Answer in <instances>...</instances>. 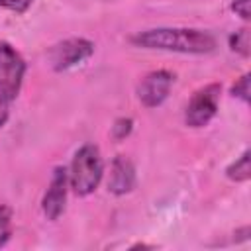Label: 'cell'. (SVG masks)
<instances>
[{"mask_svg": "<svg viewBox=\"0 0 251 251\" xmlns=\"http://www.w3.org/2000/svg\"><path fill=\"white\" fill-rule=\"evenodd\" d=\"M131 41L147 49H165L178 53H210L216 47V39L208 31L188 29V27L147 29L133 35Z\"/></svg>", "mask_w": 251, "mask_h": 251, "instance_id": "obj_1", "label": "cell"}, {"mask_svg": "<svg viewBox=\"0 0 251 251\" xmlns=\"http://www.w3.org/2000/svg\"><path fill=\"white\" fill-rule=\"evenodd\" d=\"M104 167L96 145H84L75 153L71 165V186L78 196H86L96 190L102 178Z\"/></svg>", "mask_w": 251, "mask_h": 251, "instance_id": "obj_2", "label": "cell"}, {"mask_svg": "<svg viewBox=\"0 0 251 251\" xmlns=\"http://www.w3.org/2000/svg\"><path fill=\"white\" fill-rule=\"evenodd\" d=\"M25 73V63L20 53L8 43H0V98L14 100L20 92Z\"/></svg>", "mask_w": 251, "mask_h": 251, "instance_id": "obj_3", "label": "cell"}, {"mask_svg": "<svg viewBox=\"0 0 251 251\" xmlns=\"http://www.w3.org/2000/svg\"><path fill=\"white\" fill-rule=\"evenodd\" d=\"M218 98H220V84H208L200 88L186 106V116H184L186 124L192 127L206 126L216 116Z\"/></svg>", "mask_w": 251, "mask_h": 251, "instance_id": "obj_4", "label": "cell"}, {"mask_svg": "<svg viewBox=\"0 0 251 251\" xmlns=\"http://www.w3.org/2000/svg\"><path fill=\"white\" fill-rule=\"evenodd\" d=\"M92 49L94 45L86 39H67L59 45H55L49 53L51 57V63L57 71H63V69H69V67H75L78 63H82L86 57L92 55Z\"/></svg>", "mask_w": 251, "mask_h": 251, "instance_id": "obj_5", "label": "cell"}, {"mask_svg": "<svg viewBox=\"0 0 251 251\" xmlns=\"http://www.w3.org/2000/svg\"><path fill=\"white\" fill-rule=\"evenodd\" d=\"M171 84H173V75L171 73H167V71H153V73H149L141 80V84L137 88L139 100L145 106H149V108L159 106L167 98Z\"/></svg>", "mask_w": 251, "mask_h": 251, "instance_id": "obj_6", "label": "cell"}, {"mask_svg": "<svg viewBox=\"0 0 251 251\" xmlns=\"http://www.w3.org/2000/svg\"><path fill=\"white\" fill-rule=\"evenodd\" d=\"M67 180L69 175L63 167H57L51 178V184L43 196V214L49 220H57L61 212L65 210V198H67Z\"/></svg>", "mask_w": 251, "mask_h": 251, "instance_id": "obj_7", "label": "cell"}, {"mask_svg": "<svg viewBox=\"0 0 251 251\" xmlns=\"http://www.w3.org/2000/svg\"><path fill=\"white\" fill-rule=\"evenodd\" d=\"M133 167L126 157H118L112 165V175H110V190L116 194H124L127 190H131L133 186Z\"/></svg>", "mask_w": 251, "mask_h": 251, "instance_id": "obj_8", "label": "cell"}, {"mask_svg": "<svg viewBox=\"0 0 251 251\" xmlns=\"http://www.w3.org/2000/svg\"><path fill=\"white\" fill-rule=\"evenodd\" d=\"M249 175H251V171H249V151H245L239 157V161H235L227 169V176L233 178V180H247Z\"/></svg>", "mask_w": 251, "mask_h": 251, "instance_id": "obj_9", "label": "cell"}, {"mask_svg": "<svg viewBox=\"0 0 251 251\" xmlns=\"http://www.w3.org/2000/svg\"><path fill=\"white\" fill-rule=\"evenodd\" d=\"M12 233V212L6 206H0V247L8 241Z\"/></svg>", "mask_w": 251, "mask_h": 251, "instance_id": "obj_10", "label": "cell"}, {"mask_svg": "<svg viewBox=\"0 0 251 251\" xmlns=\"http://www.w3.org/2000/svg\"><path fill=\"white\" fill-rule=\"evenodd\" d=\"M231 47L235 51H239L241 55H249V31L247 29H239L231 37Z\"/></svg>", "mask_w": 251, "mask_h": 251, "instance_id": "obj_11", "label": "cell"}, {"mask_svg": "<svg viewBox=\"0 0 251 251\" xmlns=\"http://www.w3.org/2000/svg\"><path fill=\"white\" fill-rule=\"evenodd\" d=\"M31 2H33V0H0V6L8 8V10H12V12L22 14V12H25V10L31 6Z\"/></svg>", "mask_w": 251, "mask_h": 251, "instance_id": "obj_12", "label": "cell"}, {"mask_svg": "<svg viewBox=\"0 0 251 251\" xmlns=\"http://www.w3.org/2000/svg\"><path fill=\"white\" fill-rule=\"evenodd\" d=\"M233 94L235 96H239L241 100H249V75H245V76H241L239 78V82L233 86Z\"/></svg>", "mask_w": 251, "mask_h": 251, "instance_id": "obj_13", "label": "cell"}, {"mask_svg": "<svg viewBox=\"0 0 251 251\" xmlns=\"http://www.w3.org/2000/svg\"><path fill=\"white\" fill-rule=\"evenodd\" d=\"M129 129H131V120H118L116 126H114V135L118 139H122L129 133Z\"/></svg>", "mask_w": 251, "mask_h": 251, "instance_id": "obj_14", "label": "cell"}, {"mask_svg": "<svg viewBox=\"0 0 251 251\" xmlns=\"http://www.w3.org/2000/svg\"><path fill=\"white\" fill-rule=\"evenodd\" d=\"M231 8L241 16V18H249V0H235L231 4Z\"/></svg>", "mask_w": 251, "mask_h": 251, "instance_id": "obj_15", "label": "cell"}, {"mask_svg": "<svg viewBox=\"0 0 251 251\" xmlns=\"http://www.w3.org/2000/svg\"><path fill=\"white\" fill-rule=\"evenodd\" d=\"M8 120V100L0 98V126H4Z\"/></svg>", "mask_w": 251, "mask_h": 251, "instance_id": "obj_16", "label": "cell"}]
</instances>
